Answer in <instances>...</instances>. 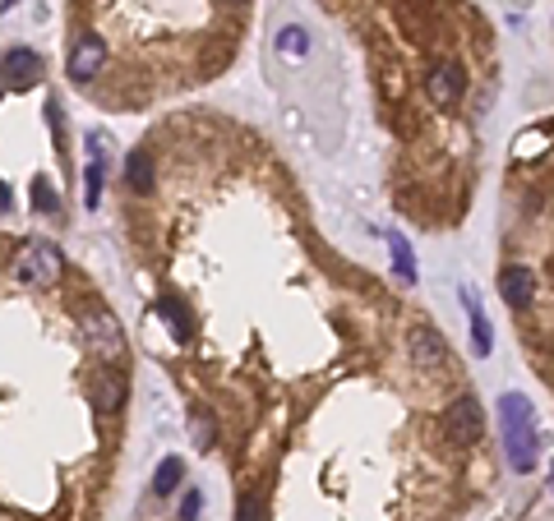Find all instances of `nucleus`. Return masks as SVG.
<instances>
[{
	"mask_svg": "<svg viewBox=\"0 0 554 521\" xmlns=\"http://www.w3.org/2000/svg\"><path fill=\"white\" fill-rule=\"evenodd\" d=\"M125 240L153 355L194 448L231 466L236 521H457L485 443L453 429L467 374L388 277L342 254L250 125L176 111L129 148Z\"/></svg>",
	"mask_w": 554,
	"mask_h": 521,
	"instance_id": "1",
	"label": "nucleus"
},
{
	"mask_svg": "<svg viewBox=\"0 0 554 521\" xmlns=\"http://www.w3.org/2000/svg\"><path fill=\"white\" fill-rule=\"evenodd\" d=\"M129 393L102 286L56 240L0 231V521H107Z\"/></svg>",
	"mask_w": 554,
	"mask_h": 521,
	"instance_id": "2",
	"label": "nucleus"
},
{
	"mask_svg": "<svg viewBox=\"0 0 554 521\" xmlns=\"http://www.w3.org/2000/svg\"><path fill=\"white\" fill-rule=\"evenodd\" d=\"M365 37L384 125L397 138L393 199L421 231L467 217L480 176V116L499 84L495 33L467 0H328Z\"/></svg>",
	"mask_w": 554,
	"mask_h": 521,
	"instance_id": "3",
	"label": "nucleus"
},
{
	"mask_svg": "<svg viewBox=\"0 0 554 521\" xmlns=\"http://www.w3.org/2000/svg\"><path fill=\"white\" fill-rule=\"evenodd\" d=\"M254 0H69L65 79L102 111H158L222 79Z\"/></svg>",
	"mask_w": 554,
	"mask_h": 521,
	"instance_id": "4",
	"label": "nucleus"
},
{
	"mask_svg": "<svg viewBox=\"0 0 554 521\" xmlns=\"http://www.w3.org/2000/svg\"><path fill=\"white\" fill-rule=\"evenodd\" d=\"M504 199H508V221L499 250L508 263H522L536 281L531 301L513 314L518 342L531 374H540L545 388L554 393V116L513 138Z\"/></svg>",
	"mask_w": 554,
	"mask_h": 521,
	"instance_id": "5",
	"label": "nucleus"
},
{
	"mask_svg": "<svg viewBox=\"0 0 554 521\" xmlns=\"http://www.w3.org/2000/svg\"><path fill=\"white\" fill-rule=\"evenodd\" d=\"M499 420H504V448L513 457L518 471H536V415L527 406V397L508 393L504 406H499Z\"/></svg>",
	"mask_w": 554,
	"mask_h": 521,
	"instance_id": "6",
	"label": "nucleus"
},
{
	"mask_svg": "<svg viewBox=\"0 0 554 521\" xmlns=\"http://www.w3.org/2000/svg\"><path fill=\"white\" fill-rule=\"evenodd\" d=\"M37 74H42V60L33 56V51H10L5 56V79L15 84V88H28V84H37Z\"/></svg>",
	"mask_w": 554,
	"mask_h": 521,
	"instance_id": "7",
	"label": "nucleus"
},
{
	"mask_svg": "<svg viewBox=\"0 0 554 521\" xmlns=\"http://www.w3.org/2000/svg\"><path fill=\"white\" fill-rule=\"evenodd\" d=\"M180 475H185V466H180V457H167L162 466H158V494H176V485H180Z\"/></svg>",
	"mask_w": 554,
	"mask_h": 521,
	"instance_id": "8",
	"label": "nucleus"
},
{
	"mask_svg": "<svg viewBox=\"0 0 554 521\" xmlns=\"http://www.w3.org/2000/svg\"><path fill=\"white\" fill-rule=\"evenodd\" d=\"M199 507H203V494H199V489H190V494H185V503H180V521H199Z\"/></svg>",
	"mask_w": 554,
	"mask_h": 521,
	"instance_id": "9",
	"label": "nucleus"
}]
</instances>
